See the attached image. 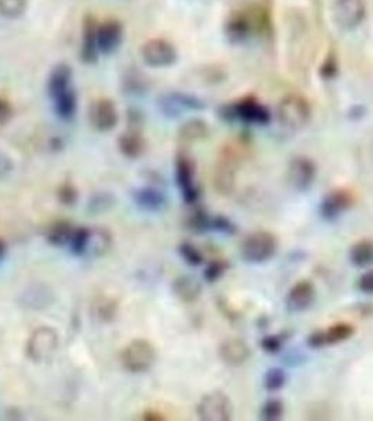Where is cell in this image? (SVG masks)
Segmentation results:
<instances>
[{"label": "cell", "mask_w": 373, "mask_h": 421, "mask_svg": "<svg viewBox=\"0 0 373 421\" xmlns=\"http://www.w3.org/2000/svg\"><path fill=\"white\" fill-rule=\"evenodd\" d=\"M219 116L226 123L242 121L252 126H267L271 121L270 110L254 98H245L233 104H226L220 107Z\"/></svg>", "instance_id": "1"}, {"label": "cell", "mask_w": 373, "mask_h": 421, "mask_svg": "<svg viewBox=\"0 0 373 421\" xmlns=\"http://www.w3.org/2000/svg\"><path fill=\"white\" fill-rule=\"evenodd\" d=\"M277 117L285 128L297 131L309 124L312 108L305 97L290 94L280 101L277 107Z\"/></svg>", "instance_id": "2"}, {"label": "cell", "mask_w": 373, "mask_h": 421, "mask_svg": "<svg viewBox=\"0 0 373 421\" xmlns=\"http://www.w3.org/2000/svg\"><path fill=\"white\" fill-rule=\"evenodd\" d=\"M121 361L125 370L129 372H146L156 361V351L149 341L133 340L125 347L121 354Z\"/></svg>", "instance_id": "3"}, {"label": "cell", "mask_w": 373, "mask_h": 421, "mask_svg": "<svg viewBox=\"0 0 373 421\" xmlns=\"http://www.w3.org/2000/svg\"><path fill=\"white\" fill-rule=\"evenodd\" d=\"M278 243L272 233L270 232H255L246 238V240L242 245V257L245 261L260 264L268 261L275 252H277Z\"/></svg>", "instance_id": "4"}, {"label": "cell", "mask_w": 373, "mask_h": 421, "mask_svg": "<svg viewBox=\"0 0 373 421\" xmlns=\"http://www.w3.org/2000/svg\"><path fill=\"white\" fill-rule=\"evenodd\" d=\"M332 14L334 23L339 29L351 31L365 20L367 6L364 0H334Z\"/></svg>", "instance_id": "5"}, {"label": "cell", "mask_w": 373, "mask_h": 421, "mask_svg": "<svg viewBox=\"0 0 373 421\" xmlns=\"http://www.w3.org/2000/svg\"><path fill=\"white\" fill-rule=\"evenodd\" d=\"M143 62L150 68H168L177 61L174 45L165 39L148 40L140 48Z\"/></svg>", "instance_id": "6"}, {"label": "cell", "mask_w": 373, "mask_h": 421, "mask_svg": "<svg viewBox=\"0 0 373 421\" xmlns=\"http://www.w3.org/2000/svg\"><path fill=\"white\" fill-rule=\"evenodd\" d=\"M197 412L201 420L228 421L232 419L233 406L225 393L212 392L203 397Z\"/></svg>", "instance_id": "7"}, {"label": "cell", "mask_w": 373, "mask_h": 421, "mask_svg": "<svg viewBox=\"0 0 373 421\" xmlns=\"http://www.w3.org/2000/svg\"><path fill=\"white\" fill-rule=\"evenodd\" d=\"M175 180L183 200L187 204H195L200 197L198 187L195 186V165L185 155H180L175 161Z\"/></svg>", "instance_id": "8"}, {"label": "cell", "mask_w": 373, "mask_h": 421, "mask_svg": "<svg viewBox=\"0 0 373 421\" xmlns=\"http://www.w3.org/2000/svg\"><path fill=\"white\" fill-rule=\"evenodd\" d=\"M159 106L160 110L163 111V114L170 117V118H175L178 116L183 114V111H203L207 108V104L188 93H167L165 96H162V98L159 100Z\"/></svg>", "instance_id": "9"}, {"label": "cell", "mask_w": 373, "mask_h": 421, "mask_svg": "<svg viewBox=\"0 0 373 421\" xmlns=\"http://www.w3.org/2000/svg\"><path fill=\"white\" fill-rule=\"evenodd\" d=\"M237 155L232 148H225L223 152L219 156V162L215 168V188H218L222 194L232 193L235 187V178H236V168H237Z\"/></svg>", "instance_id": "10"}, {"label": "cell", "mask_w": 373, "mask_h": 421, "mask_svg": "<svg viewBox=\"0 0 373 421\" xmlns=\"http://www.w3.org/2000/svg\"><path fill=\"white\" fill-rule=\"evenodd\" d=\"M317 168L309 158L296 156L290 162L287 180L290 187L297 191H307L315 183Z\"/></svg>", "instance_id": "11"}, {"label": "cell", "mask_w": 373, "mask_h": 421, "mask_svg": "<svg viewBox=\"0 0 373 421\" xmlns=\"http://www.w3.org/2000/svg\"><path fill=\"white\" fill-rule=\"evenodd\" d=\"M88 120L98 132H108L117 126L120 116L113 100L98 98L88 110Z\"/></svg>", "instance_id": "12"}, {"label": "cell", "mask_w": 373, "mask_h": 421, "mask_svg": "<svg viewBox=\"0 0 373 421\" xmlns=\"http://www.w3.org/2000/svg\"><path fill=\"white\" fill-rule=\"evenodd\" d=\"M124 40V27L118 20L110 19L97 27V48L103 55L114 54Z\"/></svg>", "instance_id": "13"}, {"label": "cell", "mask_w": 373, "mask_h": 421, "mask_svg": "<svg viewBox=\"0 0 373 421\" xmlns=\"http://www.w3.org/2000/svg\"><path fill=\"white\" fill-rule=\"evenodd\" d=\"M355 203V196L345 188H337L329 193L322 204L320 213L326 220H335L341 213L349 210Z\"/></svg>", "instance_id": "14"}, {"label": "cell", "mask_w": 373, "mask_h": 421, "mask_svg": "<svg viewBox=\"0 0 373 421\" xmlns=\"http://www.w3.org/2000/svg\"><path fill=\"white\" fill-rule=\"evenodd\" d=\"M355 329L349 323H337L327 329L317 330L307 337V345L310 348H323L342 343L354 336Z\"/></svg>", "instance_id": "15"}, {"label": "cell", "mask_w": 373, "mask_h": 421, "mask_svg": "<svg viewBox=\"0 0 373 421\" xmlns=\"http://www.w3.org/2000/svg\"><path fill=\"white\" fill-rule=\"evenodd\" d=\"M251 355L249 344L242 338H229L219 347L220 360L230 367L243 365Z\"/></svg>", "instance_id": "16"}, {"label": "cell", "mask_w": 373, "mask_h": 421, "mask_svg": "<svg viewBox=\"0 0 373 421\" xmlns=\"http://www.w3.org/2000/svg\"><path fill=\"white\" fill-rule=\"evenodd\" d=\"M315 287L310 281H299L290 288L287 296V309L290 313H300L309 309L315 300Z\"/></svg>", "instance_id": "17"}, {"label": "cell", "mask_w": 373, "mask_h": 421, "mask_svg": "<svg viewBox=\"0 0 373 421\" xmlns=\"http://www.w3.org/2000/svg\"><path fill=\"white\" fill-rule=\"evenodd\" d=\"M97 27L98 23L91 14H86L83 20V36H82V48L81 55L84 64H96L98 58L97 48Z\"/></svg>", "instance_id": "18"}, {"label": "cell", "mask_w": 373, "mask_h": 421, "mask_svg": "<svg viewBox=\"0 0 373 421\" xmlns=\"http://www.w3.org/2000/svg\"><path fill=\"white\" fill-rule=\"evenodd\" d=\"M132 200L139 210L145 212H160L166 207V196L153 187L136 188L132 193Z\"/></svg>", "instance_id": "19"}, {"label": "cell", "mask_w": 373, "mask_h": 421, "mask_svg": "<svg viewBox=\"0 0 373 421\" xmlns=\"http://www.w3.org/2000/svg\"><path fill=\"white\" fill-rule=\"evenodd\" d=\"M56 345V335L49 328L39 329L30 340L29 344V352L30 357L40 361L46 358Z\"/></svg>", "instance_id": "20"}, {"label": "cell", "mask_w": 373, "mask_h": 421, "mask_svg": "<svg viewBox=\"0 0 373 421\" xmlns=\"http://www.w3.org/2000/svg\"><path fill=\"white\" fill-rule=\"evenodd\" d=\"M72 88V69L66 64L56 65L48 78V94L49 98Z\"/></svg>", "instance_id": "21"}, {"label": "cell", "mask_w": 373, "mask_h": 421, "mask_svg": "<svg viewBox=\"0 0 373 421\" xmlns=\"http://www.w3.org/2000/svg\"><path fill=\"white\" fill-rule=\"evenodd\" d=\"M51 100L53 104V111L59 118L69 121L75 117L78 110V97L73 87Z\"/></svg>", "instance_id": "22"}, {"label": "cell", "mask_w": 373, "mask_h": 421, "mask_svg": "<svg viewBox=\"0 0 373 421\" xmlns=\"http://www.w3.org/2000/svg\"><path fill=\"white\" fill-rule=\"evenodd\" d=\"M118 146L121 153L126 158L136 159L145 151V141L140 132L135 126H131L129 131L125 132L124 135L118 139Z\"/></svg>", "instance_id": "23"}, {"label": "cell", "mask_w": 373, "mask_h": 421, "mask_svg": "<svg viewBox=\"0 0 373 421\" xmlns=\"http://www.w3.org/2000/svg\"><path fill=\"white\" fill-rule=\"evenodd\" d=\"M225 33H226L228 40L232 44H242V42L246 41L250 37L249 20L242 14L232 16L226 21Z\"/></svg>", "instance_id": "24"}, {"label": "cell", "mask_w": 373, "mask_h": 421, "mask_svg": "<svg viewBox=\"0 0 373 421\" xmlns=\"http://www.w3.org/2000/svg\"><path fill=\"white\" fill-rule=\"evenodd\" d=\"M173 291L181 300L194 302L201 294V287L195 280L188 277H181L174 281Z\"/></svg>", "instance_id": "25"}, {"label": "cell", "mask_w": 373, "mask_h": 421, "mask_svg": "<svg viewBox=\"0 0 373 421\" xmlns=\"http://www.w3.org/2000/svg\"><path fill=\"white\" fill-rule=\"evenodd\" d=\"M349 260L355 267H367L373 263V242L364 239L355 243L349 250Z\"/></svg>", "instance_id": "26"}, {"label": "cell", "mask_w": 373, "mask_h": 421, "mask_svg": "<svg viewBox=\"0 0 373 421\" xmlns=\"http://www.w3.org/2000/svg\"><path fill=\"white\" fill-rule=\"evenodd\" d=\"M208 129L207 123L203 121V120H190L187 121L184 126L180 128V139L183 142H197V141H201L204 138H207Z\"/></svg>", "instance_id": "27"}, {"label": "cell", "mask_w": 373, "mask_h": 421, "mask_svg": "<svg viewBox=\"0 0 373 421\" xmlns=\"http://www.w3.org/2000/svg\"><path fill=\"white\" fill-rule=\"evenodd\" d=\"M73 230L71 228L69 223L66 222H59L56 225L52 226V229L49 230L48 233V240L49 243H52L53 246H65L68 243H71V239H72V235H73Z\"/></svg>", "instance_id": "28"}, {"label": "cell", "mask_w": 373, "mask_h": 421, "mask_svg": "<svg viewBox=\"0 0 373 421\" xmlns=\"http://www.w3.org/2000/svg\"><path fill=\"white\" fill-rule=\"evenodd\" d=\"M29 6V0H0V16L7 20L20 19Z\"/></svg>", "instance_id": "29"}, {"label": "cell", "mask_w": 373, "mask_h": 421, "mask_svg": "<svg viewBox=\"0 0 373 421\" xmlns=\"http://www.w3.org/2000/svg\"><path fill=\"white\" fill-rule=\"evenodd\" d=\"M287 383V374L282 368H271L264 375V387L268 392H278Z\"/></svg>", "instance_id": "30"}, {"label": "cell", "mask_w": 373, "mask_h": 421, "mask_svg": "<svg viewBox=\"0 0 373 421\" xmlns=\"http://www.w3.org/2000/svg\"><path fill=\"white\" fill-rule=\"evenodd\" d=\"M91 233L87 228H78L73 230L72 239H71V250L76 255H83L88 249Z\"/></svg>", "instance_id": "31"}, {"label": "cell", "mask_w": 373, "mask_h": 421, "mask_svg": "<svg viewBox=\"0 0 373 421\" xmlns=\"http://www.w3.org/2000/svg\"><path fill=\"white\" fill-rule=\"evenodd\" d=\"M282 416H284V403L278 399L267 400L261 407V413H260L261 420H281Z\"/></svg>", "instance_id": "32"}, {"label": "cell", "mask_w": 373, "mask_h": 421, "mask_svg": "<svg viewBox=\"0 0 373 421\" xmlns=\"http://www.w3.org/2000/svg\"><path fill=\"white\" fill-rule=\"evenodd\" d=\"M178 253L183 257V260L187 264L193 265V267H198V265H201L204 263L203 254H201V252L194 245H191V243H187V242L185 243H181L180 248H178Z\"/></svg>", "instance_id": "33"}, {"label": "cell", "mask_w": 373, "mask_h": 421, "mask_svg": "<svg viewBox=\"0 0 373 421\" xmlns=\"http://www.w3.org/2000/svg\"><path fill=\"white\" fill-rule=\"evenodd\" d=\"M229 268V263L225 260H213L212 263L208 264L207 270L204 273V278L208 283H215L218 281Z\"/></svg>", "instance_id": "34"}, {"label": "cell", "mask_w": 373, "mask_h": 421, "mask_svg": "<svg viewBox=\"0 0 373 421\" xmlns=\"http://www.w3.org/2000/svg\"><path fill=\"white\" fill-rule=\"evenodd\" d=\"M209 230H215L218 233L226 235V236H232L236 233V226L225 216H215L210 218V223H209Z\"/></svg>", "instance_id": "35"}, {"label": "cell", "mask_w": 373, "mask_h": 421, "mask_svg": "<svg viewBox=\"0 0 373 421\" xmlns=\"http://www.w3.org/2000/svg\"><path fill=\"white\" fill-rule=\"evenodd\" d=\"M209 223H210V218L208 216L207 212L203 210H195L191 215L190 219V228L195 232H205L209 230Z\"/></svg>", "instance_id": "36"}, {"label": "cell", "mask_w": 373, "mask_h": 421, "mask_svg": "<svg viewBox=\"0 0 373 421\" xmlns=\"http://www.w3.org/2000/svg\"><path fill=\"white\" fill-rule=\"evenodd\" d=\"M111 201H113V196L110 194H97L96 197H93V200L90 201L88 207L90 210L98 213V212H104L111 207Z\"/></svg>", "instance_id": "37"}, {"label": "cell", "mask_w": 373, "mask_h": 421, "mask_svg": "<svg viewBox=\"0 0 373 421\" xmlns=\"http://www.w3.org/2000/svg\"><path fill=\"white\" fill-rule=\"evenodd\" d=\"M282 344H284V341H282V338L280 336L264 337L261 340V343H260L261 348L265 352H268V354H277V352H280L282 350Z\"/></svg>", "instance_id": "38"}, {"label": "cell", "mask_w": 373, "mask_h": 421, "mask_svg": "<svg viewBox=\"0 0 373 421\" xmlns=\"http://www.w3.org/2000/svg\"><path fill=\"white\" fill-rule=\"evenodd\" d=\"M358 290L367 295H373V270L364 273L358 280Z\"/></svg>", "instance_id": "39"}, {"label": "cell", "mask_w": 373, "mask_h": 421, "mask_svg": "<svg viewBox=\"0 0 373 421\" xmlns=\"http://www.w3.org/2000/svg\"><path fill=\"white\" fill-rule=\"evenodd\" d=\"M59 198L63 204H73L75 200L78 198V193L76 190L69 186V184H65L61 190H59Z\"/></svg>", "instance_id": "40"}, {"label": "cell", "mask_w": 373, "mask_h": 421, "mask_svg": "<svg viewBox=\"0 0 373 421\" xmlns=\"http://www.w3.org/2000/svg\"><path fill=\"white\" fill-rule=\"evenodd\" d=\"M10 116H11V107H10V104L6 100L0 98V123L1 124L6 123L10 118Z\"/></svg>", "instance_id": "41"}, {"label": "cell", "mask_w": 373, "mask_h": 421, "mask_svg": "<svg viewBox=\"0 0 373 421\" xmlns=\"http://www.w3.org/2000/svg\"><path fill=\"white\" fill-rule=\"evenodd\" d=\"M4 254H6V245L0 240V260L4 257Z\"/></svg>", "instance_id": "42"}]
</instances>
